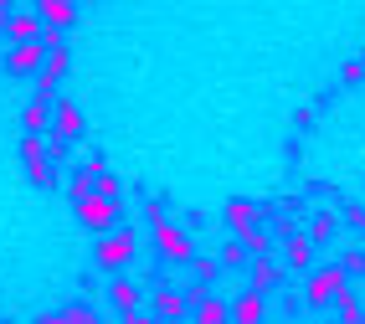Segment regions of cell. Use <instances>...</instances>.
Returning <instances> with one entry per match:
<instances>
[{
    "mask_svg": "<svg viewBox=\"0 0 365 324\" xmlns=\"http://www.w3.org/2000/svg\"><path fill=\"white\" fill-rule=\"evenodd\" d=\"M113 309H118V319H129V324L150 319V309H139V283H129L124 273H118V283H113Z\"/></svg>",
    "mask_w": 365,
    "mask_h": 324,
    "instance_id": "10",
    "label": "cell"
},
{
    "mask_svg": "<svg viewBox=\"0 0 365 324\" xmlns=\"http://www.w3.org/2000/svg\"><path fill=\"white\" fill-rule=\"evenodd\" d=\"M52 108H57V98H31V103H26V113H21V129H36V134H46V129H52Z\"/></svg>",
    "mask_w": 365,
    "mask_h": 324,
    "instance_id": "14",
    "label": "cell"
},
{
    "mask_svg": "<svg viewBox=\"0 0 365 324\" xmlns=\"http://www.w3.org/2000/svg\"><path fill=\"white\" fill-rule=\"evenodd\" d=\"M144 309H150L155 319H185V314H190V304H185V288H160V293H155Z\"/></svg>",
    "mask_w": 365,
    "mask_h": 324,
    "instance_id": "12",
    "label": "cell"
},
{
    "mask_svg": "<svg viewBox=\"0 0 365 324\" xmlns=\"http://www.w3.org/2000/svg\"><path fill=\"white\" fill-rule=\"evenodd\" d=\"M93 258H98L103 273H124V268L139 258V232L124 227V221H118L113 232H98V247H93Z\"/></svg>",
    "mask_w": 365,
    "mask_h": 324,
    "instance_id": "1",
    "label": "cell"
},
{
    "mask_svg": "<svg viewBox=\"0 0 365 324\" xmlns=\"http://www.w3.org/2000/svg\"><path fill=\"white\" fill-rule=\"evenodd\" d=\"M334 314L345 319V324H360V319H365V298H360V293H355V288L345 283V288L334 293Z\"/></svg>",
    "mask_w": 365,
    "mask_h": 324,
    "instance_id": "19",
    "label": "cell"
},
{
    "mask_svg": "<svg viewBox=\"0 0 365 324\" xmlns=\"http://www.w3.org/2000/svg\"><path fill=\"white\" fill-rule=\"evenodd\" d=\"M339 83H345V88H355V83H365V57H350L345 67H339Z\"/></svg>",
    "mask_w": 365,
    "mask_h": 324,
    "instance_id": "26",
    "label": "cell"
},
{
    "mask_svg": "<svg viewBox=\"0 0 365 324\" xmlns=\"http://www.w3.org/2000/svg\"><path fill=\"white\" fill-rule=\"evenodd\" d=\"M190 273H196V278H216V273H222V263H216V258H196V253H190Z\"/></svg>",
    "mask_w": 365,
    "mask_h": 324,
    "instance_id": "27",
    "label": "cell"
},
{
    "mask_svg": "<svg viewBox=\"0 0 365 324\" xmlns=\"http://www.w3.org/2000/svg\"><path fill=\"white\" fill-rule=\"evenodd\" d=\"M339 268H345L350 278H355V273H365V247H355V242H350V247H339Z\"/></svg>",
    "mask_w": 365,
    "mask_h": 324,
    "instance_id": "24",
    "label": "cell"
},
{
    "mask_svg": "<svg viewBox=\"0 0 365 324\" xmlns=\"http://www.w3.org/2000/svg\"><path fill=\"white\" fill-rule=\"evenodd\" d=\"M21 165H26L31 186H41V191H52V186H57V170H52V149H46V134H36V129L21 134Z\"/></svg>",
    "mask_w": 365,
    "mask_h": 324,
    "instance_id": "2",
    "label": "cell"
},
{
    "mask_svg": "<svg viewBox=\"0 0 365 324\" xmlns=\"http://www.w3.org/2000/svg\"><path fill=\"white\" fill-rule=\"evenodd\" d=\"M150 237H155V253L165 258V268H190V242H185V232H180V227H170V216H165V221H155Z\"/></svg>",
    "mask_w": 365,
    "mask_h": 324,
    "instance_id": "4",
    "label": "cell"
},
{
    "mask_svg": "<svg viewBox=\"0 0 365 324\" xmlns=\"http://www.w3.org/2000/svg\"><path fill=\"white\" fill-rule=\"evenodd\" d=\"M36 16H41V41H57L78 21V0H36Z\"/></svg>",
    "mask_w": 365,
    "mask_h": 324,
    "instance_id": "5",
    "label": "cell"
},
{
    "mask_svg": "<svg viewBox=\"0 0 365 324\" xmlns=\"http://www.w3.org/2000/svg\"><path fill=\"white\" fill-rule=\"evenodd\" d=\"M31 6H36V0H31Z\"/></svg>",
    "mask_w": 365,
    "mask_h": 324,
    "instance_id": "31",
    "label": "cell"
},
{
    "mask_svg": "<svg viewBox=\"0 0 365 324\" xmlns=\"http://www.w3.org/2000/svg\"><path fill=\"white\" fill-rule=\"evenodd\" d=\"M304 232H309L314 247H319V242H334V237H339V216H334V211H314V216L304 221Z\"/></svg>",
    "mask_w": 365,
    "mask_h": 324,
    "instance_id": "18",
    "label": "cell"
},
{
    "mask_svg": "<svg viewBox=\"0 0 365 324\" xmlns=\"http://www.w3.org/2000/svg\"><path fill=\"white\" fill-rule=\"evenodd\" d=\"M242 242H247V253H252V258H273V253H278V247H273V232H262V227L242 232Z\"/></svg>",
    "mask_w": 365,
    "mask_h": 324,
    "instance_id": "23",
    "label": "cell"
},
{
    "mask_svg": "<svg viewBox=\"0 0 365 324\" xmlns=\"http://www.w3.org/2000/svg\"><path fill=\"white\" fill-rule=\"evenodd\" d=\"M78 216L88 232H113L118 221H124V211H118V196H103V191H88L78 201Z\"/></svg>",
    "mask_w": 365,
    "mask_h": 324,
    "instance_id": "3",
    "label": "cell"
},
{
    "mask_svg": "<svg viewBox=\"0 0 365 324\" xmlns=\"http://www.w3.org/2000/svg\"><path fill=\"white\" fill-rule=\"evenodd\" d=\"M41 57H46V41H11V52H6V72L11 78H36L41 72Z\"/></svg>",
    "mask_w": 365,
    "mask_h": 324,
    "instance_id": "6",
    "label": "cell"
},
{
    "mask_svg": "<svg viewBox=\"0 0 365 324\" xmlns=\"http://www.w3.org/2000/svg\"><path fill=\"white\" fill-rule=\"evenodd\" d=\"M350 283V273L345 268H319L314 273V283H309V309H324V304H334V293Z\"/></svg>",
    "mask_w": 365,
    "mask_h": 324,
    "instance_id": "7",
    "label": "cell"
},
{
    "mask_svg": "<svg viewBox=\"0 0 365 324\" xmlns=\"http://www.w3.org/2000/svg\"><path fill=\"white\" fill-rule=\"evenodd\" d=\"M247 273H252V288H262V293L283 288V278H288V268H283V263H273V258H252V263H247Z\"/></svg>",
    "mask_w": 365,
    "mask_h": 324,
    "instance_id": "13",
    "label": "cell"
},
{
    "mask_svg": "<svg viewBox=\"0 0 365 324\" xmlns=\"http://www.w3.org/2000/svg\"><path fill=\"white\" fill-rule=\"evenodd\" d=\"M16 16V0H0V31H6V21Z\"/></svg>",
    "mask_w": 365,
    "mask_h": 324,
    "instance_id": "30",
    "label": "cell"
},
{
    "mask_svg": "<svg viewBox=\"0 0 365 324\" xmlns=\"http://www.w3.org/2000/svg\"><path fill=\"white\" fill-rule=\"evenodd\" d=\"M144 221H150V227H155V221H165V201H150V206H144Z\"/></svg>",
    "mask_w": 365,
    "mask_h": 324,
    "instance_id": "29",
    "label": "cell"
},
{
    "mask_svg": "<svg viewBox=\"0 0 365 324\" xmlns=\"http://www.w3.org/2000/svg\"><path fill=\"white\" fill-rule=\"evenodd\" d=\"M98 165H103V160H93V165H83V170H72V186H67V196H72V206H78L83 196L93 191V176H98Z\"/></svg>",
    "mask_w": 365,
    "mask_h": 324,
    "instance_id": "22",
    "label": "cell"
},
{
    "mask_svg": "<svg viewBox=\"0 0 365 324\" xmlns=\"http://www.w3.org/2000/svg\"><path fill=\"white\" fill-rule=\"evenodd\" d=\"M6 36H11V41H36V36H41V16L16 6V16L6 21Z\"/></svg>",
    "mask_w": 365,
    "mask_h": 324,
    "instance_id": "17",
    "label": "cell"
},
{
    "mask_svg": "<svg viewBox=\"0 0 365 324\" xmlns=\"http://www.w3.org/2000/svg\"><path fill=\"white\" fill-rule=\"evenodd\" d=\"M103 314L88 304V298H72V304H62L57 314H46V324H98Z\"/></svg>",
    "mask_w": 365,
    "mask_h": 324,
    "instance_id": "16",
    "label": "cell"
},
{
    "mask_svg": "<svg viewBox=\"0 0 365 324\" xmlns=\"http://www.w3.org/2000/svg\"><path fill=\"white\" fill-rule=\"evenodd\" d=\"M222 221H227V232H232V237H242V232L262 227V206H252V201H242V196H232L227 211H222Z\"/></svg>",
    "mask_w": 365,
    "mask_h": 324,
    "instance_id": "9",
    "label": "cell"
},
{
    "mask_svg": "<svg viewBox=\"0 0 365 324\" xmlns=\"http://www.w3.org/2000/svg\"><path fill=\"white\" fill-rule=\"evenodd\" d=\"M93 191H103V196H118V191H124V181H118L108 165H98V176H93Z\"/></svg>",
    "mask_w": 365,
    "mask_h": 324,
    "instance_id": "25",
    "label": "cell"
},
{
    "mask_svg": "<svg viewBox=\"0 0 365 324\" xmlns=\"http://www.w3.org/2000/svg\"><path fill=\"white\" fill-rule=\"evenodd\" d=\"M52 134L78 144V139H83V113L72 108V103H57V108H52Z\"/></svg>",
    "mask_w": 365,
    "mask_h": 324,
    "instance_id": "15",
    "label": "cell"
},
{
    "mask_svg": "<svg viewBox=\"0 0 365 324\" xmlns=\"http://www.w3.org/2000/svg\"><path fill=\"white\" fill-rule=\"evenodd\" d=\"M216 263H222V273H242V268L252 263V253H247V242L237 237V242H227L222 253H216Z\"/></svg>",
    "mask_w": 365,
    "mask_h": 324,
    "instance_id": "20",
    "label": "cell"
},
{
    "mask_svg": "<svg viewBox=\"0 0 365 324\" xmlns=\"http://www.w3.org/2000/svg\"><path fill=\"white\" fill-rule=\"evenodd\" d=\"M339 221H350V232L365 237V211H360V206H345V211H339Z\"/></svg>",
    "mask_w": 365,
    "mask_h": 324,
    "instance_id": "28",
    "label": "cell"
},
{
    "mask_svg": "<svg viewBox=\"0 0 365 324\" xmlns=\"http://www.w3.org/2000/svg\"><path fill=\"white\" fill-rule=\"evenodd\" d=\"M190 319H201V324H222L227 319V298H196V304H190Z\"/></svg>",
    "mask_w": 365,
    "mask_h": 324,
    "instance_id": "21",
    "label": "cell"
},
{
    "mask_svg": "<svg viewBox=\"0 0 365 324\" xmlns=\"http://www.w3.org/2000/svg\"><path fill=\"white\" fill-rule=\"evenodd\" d=\"M227 319H237V324H262V319H267V293H262V288L237 293L232 304H227Z\"/></svg>",
    "mask_w": 365,
    "mask_h": 324,
    "instance_id": "8",
    "label": "cell"
},
{
    "mask_svg": "<svg viewBox=\"0 0 365 324\" xmlns=\"http://www.w3.org/2000/svg\"><path fill=\"white\" fill-rule=\"evenodd\" d=\"M283 268H294V273H309L314 268V242H309L304 227L283 237Z\"/></svg>",
    "mask_w": 365,
    "mask_h": 324,
    "instance_id": "11",
    "label": "cell"
}]
</instances>
